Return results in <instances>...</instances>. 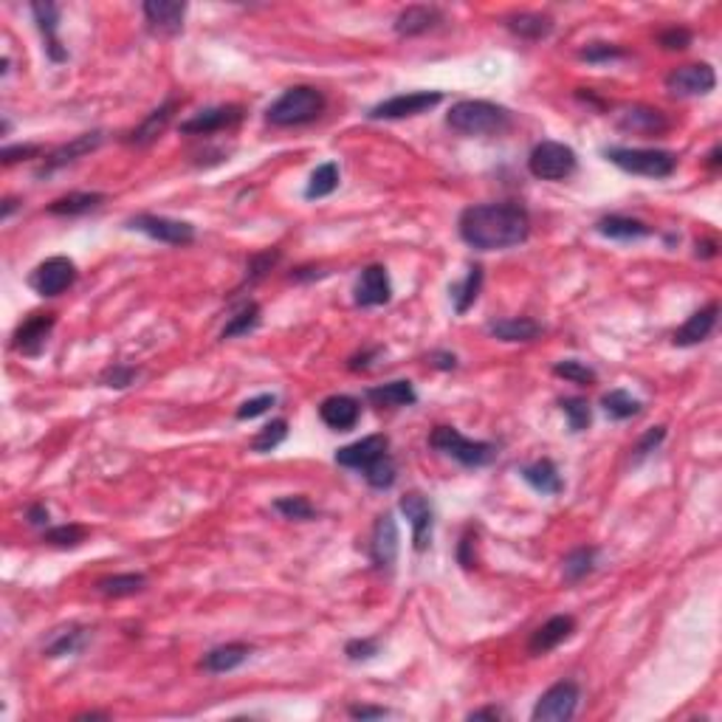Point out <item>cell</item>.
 <instances>
[{
    "instance_id": "1",
    "label": "cell",
    "mask_w": 722,
    "mask_h": 722,
    "mask_svg": "<svg viewBox=\"0 0 722 722\" xmlns=\"http://www.w3.org/2000/svg\"><path fill=\"white\" fill-rule=\"evenodd\" d=\"M460 238L477 251H500L525 243L531 218L519 204H480L463 209L457 220Z\"/></svg>"
},
{
    "instance_id": "2",
    "label": "cell",
    "mask_w": 722,
    "mask_h": 722,
    "mask_svg": "<svg viewBox=\"0 0 722 722\" xmlns=\"http://www.w3.org/2000/svg\"><path fill=\"white\" fill-rule=\"evenodd\" d=\"M449 127L463 133V136H497L511 127V113L494 102H483V99H463L452 105Z\"/></svg>"
},
{
    "instance_id": "3",
    "label": "cell",
    "mask_w": 722,
    "mask_h": 722,
    "mask_svg": "<svg viewBox=\"0 0 722 722\" xmlns=\"http://www.w3.org/2000/svg\"><path fill=\"white\" fill-rule=\"evenodd\" d=\"M325 110V97L322 91L310 88V85H297V88H288L269 110L266 119L274 127H297L313 122L320 113Z\"/></svg>"
},
{
    "instance_id": "4",
    "label": "cell",
    "mask_w": 722,
    "mask_h": 722,
    "mask_svg": "<svg viewBox=\"0 0 722 722\" xmlns=\"http://www.w3.org/2000/svg\"><path fill=\"white\" fill-rule=\"evenodd\" d=\"M432 449L443 452L446 457L457 460L460 466H469V469H480V466H488L491 460L497 457V446L494 443H485V441H469L466 435H460L454 426H438L432 432L429 438Z\"/></svg>"
},
{
    "instance_id": "5",
    "label": "cell",
    "mask_w": 722,
    "mask_h": 722,
    "mask_svg": "<svg viewBox=\"0 0 722 722\" xmlns=\"http://www.w3.org/2000/svg\"><path fill=\"white\" fill-rule=\"evenodd\" d=\"M604 158L621 167L624 172L644 178H669L677 169V156L669 150H638V147H610Z\"/></svg>"
},
{
    "instance_id": "6",
    "label": "cell",
    "mask_w": 722,
    "mask_h": 722,
    "mask_svg": "<svg viewBox=\"0 0 722 722\" xmlns=\"http://www.w3.org/2000/svg\"><path fill=\"white\" fill-rule=\"evenodd\" d=\"M575 167H579V158L573 147L562 141H539L528 156V169L539 181H564L573 176Z\"/></svg>"
},
{
    "instance_id": "7",
    "label": "cell",
    "mask_w": 722,
    "mask_h": 722,
    "mask_svg": "<svg viewBox=\"0 0 722 722\" xmlns=\"http://www.w3.org/2000/svg\"><path fill=\"white\" fill-rule=\"evenodd\" d=\"M582 691L573 680H562L551 686L534 706V722H567L573 719L575 708H579Z\"/></svg>"
},
{
    "instance_id": "8",
    "label": "cell",
    "mask_w": 722,
    "mask_h": 722,
    "mask_svg": "<svg viewBox=\"0 0 722 722\" xmlns=\"http://www.w3.org/2000/svg\"><path fill=\"white\" fill-rule=\"evenodd\" d=\"M127 229L147 235V238H153L158 243H167V246H189L195 240V226L192 223L161 218V215H136V218L127 220Z\"/></svg>"
},
{
    "instance_id": "9",
    "label": "cell",
    "mask_w": 722,
    "mask_h": 722,
    "mask_svg": "<svg viewBox=\"0 0 722 722\" xmlns=\"http://www.w3.org/2000/svg\"><path fill=\"white\" fill-rule=\"evenodd\" d=\"M441 102H443V94H438V91L398 94L387 102H379L375 107H370L367 117L370 119H410V117H421V113L438 107Z\"/></svg>"
},
{
    "instance_id": "10",
    "label": "cell",
    "mask_w": 722,
    "mask_h": 722,
    "mask_svg": "<svg viewBox=\"0 0 722 722\" xmlns=\"http://www.w3.org/2000/svg\"><path fill=\"white\" fill-rule=\"evenodd\" d=\"M74 280H76L74 259H68V257H48L46 263H40L32 271L28 285H32L40 297H56V294H63L68 285H74Z\"/></svg>"
},
{
    "instance_id": "11",
    "label": "cell",
    "mask_w": 722,
    "mask_h": 722,
    "mask_svg": "<svg viewBox=\"0 0 722 722\" xmlns=\"http://www.w3.org/2000/svg\"><path fill=\"white\" fill-rule=\"evenodd\" d=\"M717 88V74L711 66H680L666 76V91L672 97H706Z\"/></svg>"
},
{
    "instance_id": "12",
    "label": "cell",
    "mask_w": 722,
    "mask_h": 722,
    "mask_svg": "<svg viewBox=\"0 0 722 722\" xmlns=\"http://www.w3.org/2000/svg\"><path fill=\"white\" fill-rule=\"evenodd\" d=\"M401 511L412 523L415 551H426V547L432 544V528H435V511H432L429 500L423 494H418V491H410V494L401 497Z\"/></svg>"
},
{
    "instance_id": "13",
    "label": "cell",
    "mask_w": 722,
    "mask_h": 722,
    "mask_svg": "<svg viewBox=\"0 0 722 722\" xmlns=\"http://www.w3.org/2000/svg\"><path fill=\"white\" fill-rule=\"evenodd\" d=\"M56 325V316L54 313H32L25 322H20V328L15 330V351L23 353V356H40L46 341H48V333L54 330Z\"/></svg>"
},
{
    "instance_id": "14",
    "label": "cell",
    "mask_w": 722,
    "mask_h": 722,
    "mask_svg": "<svg viewBox=\"0 0 722 722\" xmlns=\"http://www.w3.org/2000/svg\"><path fill=\"white\" fill-rule=\"evenodd\" d=\"M390 452V438L387 435H370V438H361L351 446H341L336 452V463L344 466V469H359L364 472L370 463H375L379 457H384Z\"/></svg>"
},
{
    "instance_id": "15",
    "label": "cell",
    "mask_w": 722,
    "mask_h": 722,
    "mask_svg": "<svg viewBox=\"0 0 722 722\" xmlns=\"http://www.w3.org/2000/svg\"><path fill=\"white\" fill-rule=\"evenodd\" d=\"M243 119V107L240 105H220V107H209L200 110L198 117H192L189 122L181 125V133L187 136H209L226 127H235Z\"/></svg>"
},
{
    "instance_id": "16",
    "label": "cell",
    "mask_w": 722,
    "mask_h": 722,
    "mask_svg": "<svg viewBox=\"0 0 722 722\" xmlns=\"http://www.w3.org/2000/svg\"><path fill=\"white\" fill-rule=\"evenodd\" d=\"M356 305L359 308H375V305H387L392 297V282L384 266H367L356 282Z\"/></svg>"
},
{
    "instance_id": "17",
    "label": "cell",
    "mask_w": 722,
    "mask_h": 722,
    "mask_svg": "<svg viewBox=\"0 0 722 722\" xmlns=\"http://www.w3.org/2000/svg\"><path fill=\"white\" fill-rule=\"evenodd\" d=\"M370 554L375 567H392L398 559V525L392 514H381L379 523L372 528V542H370Z\"/></svg>"
},
{
    "instance_id": "18",
    "label": "cell",
    "mask_w": 722,
    "mask_h": 722,
    "mask_svg": "<svg viewBox=\"0 0 722 722\" xmlns=\"http://www.w3.org/2000/svg\"><path fill=\"white\" fill-rule=\"evenodd\" d=\"M141 9L150 28L158 35H178L184 28L187 4H178V0H147Z\"/></svg>"
},
{
    "instance_id": "19",
    "label": "cell",
    "mask_w": 722,
    "mask_h": 722,
    "mask_svg": "<svg viewBox=\"0 0 722 722\" xmlns=\"http://www.w3.org/2000/svg\"><path fill=\"white\" fill-rule=\"evenodd\" d=\"M575 632V618L573 615H554L551 621H544L534 635H531V644H528V652L531 655H547L551 649H556L559 644H564L570 635Z\"/></svg>"
},
{
    "instance_id": "20",
    "label": "cell",
    "mask_w": 722,
    "mask_h": 722,
    "mask_svg": "<svg viewBox=\"0 0 722 722\" xmlns=\"http://www.w3.org/2000/svg\"><path fill=\"white\" fill-rule=\"evenodd\" d=\"M618 127L626 133H638V136H660L669 130V119L663 117L657 107L635 105V107H626L618 117Z\"/></svg>"
},
{
    "instance_id": "21",
    "label": "cell",
    "mask_w": 722,
    "mask_h": 722,
    "mask_svg": "<svg viewBox=\"0 0 722 722\" xmlns=\"http://www.w3.org/2000/svg\"><path fill=\"white\" fill-rule=\"evenodd\" d=\"M359 415H361V407H359V401L351 395H330L322 401V407H320V418L336 432L353 429L359 423Z\"/></svg>"
},
{
    "instance_id": "22",
    "label": "cell",
    "mask_w": 722,
    "mask_h": 722,
    "mask_svg": "<svg viewBox=\"0 0 722 722\" xmlns=\"http://www.w3.org/2000/svg\"><path fill=\"white\" fill-rule=\"evenodd\" d=\"M32 15H35V23L46 37V54L51 56L54 63H66L68 60V51L63 48L60 37H56V25H60V6L54 4H35L32 6Z\"/></svg>"
},
{
    "instance_id": "23",
    "label": "cell",
    "mask_w": 722,
    "mask_h": 722,
    "mask_svg": "<svg viewBox=\"0 0 722 722\" xmlns=\"http://www.w3.org/2000/svg\"><path fill=\"white\" fill-rule=\"evenodd\" d=\"M102 133L97 130V133H85V136H76L74 141H68V144H63V147H56L48 158H46V164H43V169H40V176H48V172H54V169H60V167H66V164H71V161H76V158H82V156H88V153H94L99 144H102Z\"/></svg>"
},
{
    "instance_id": "24",
    "label": "cell",
    "mask_w": 722,
    "mask_h": 722,
    "mask_svg": "<svg viewBox=\"0 0 722 722\" xmlns=\"http://www.w3.org/2000/svg\"><path fill=\"white\" fill-rule=\"evenodd\" d=\"M717 316H719V305L717 302L706 305L697 313H691L688 322L680 330H675V344H677V348H691V344L706 341L711 336V330L717 328Z\"/></svg>"
},
{
    "instance_id": "25",
    "label": "cell",
    "mask_w": 722,
    "mask_h": 722,
    "mask_svg": "<svg viewBox=\"0 0 722 722\" xmlns=\"http://www.w3.org/2000/svg\"><path fill=\"white\" fill-rule=\"evenodd\" d=\"M438 23H443L441 9H435V6H407L395 17V32L401 37H418V35L432 32Z\"/></svg>"
},
{
    "instance_id": "26",
    "label": "cell",
    "mask_w": 722,
    "mask_h": 722,
    "mask_svg": "<svg viewBox=\"0 0 722 722\" xmlns=\"http://www.w3.org/2000/svg\"><path fill=\"white\" fill-rule=\"evenodd\" d=\"M595 229L610 240H641V238H649L652 229L644 223V220H635V218H624V215H610V218H601L595 223Z\"/></svg>"
},
{
    "instance_id": "27",
    "label": "cell",
    "mask_w": 722,
    "mask_h": 722,
    "mask_svg": "<svg viewBox=\"0 0 722 722\" xmlns=\"http://www.w3.org/2000/svg\"><path fill=\"white\" fill-rule=\"evenodd\" d=\"M251 649L246 644H223V646H215L207 657H204V666L207 672L212 675H223V672H232L238 666H243V663L249 660Z\"/></svg>"
},
{
    "instance_id": "28",
    "label": "cell",
    "mask_w": 722,
    "mask_h": 722,
    "mask_svg": "<svg viewBox=\"0 0 722 722\" xmlns=\"http://www.w3.org/2000/svg\"><path fill=\"white\" fill-rule=\"evenodd\" d=\"M519 474H523V480L534 491H539V494H559V491L564 488L562 474H559V469L551 463V460H536V463L525 466Z\"/></svg>"
},
{
    "instance_id": "29",
    "label": "cell",
    "mask_w": 722,
    "mask_h": 722,
    "mask_svg": "<svg viewBox=\"0 0 722 722\" xmlns=\"http://www.w3.org/2000/svg\"><path fill=\"white\" fill-rule=\"evenodd\" d=\"M367 398L375 403V407H390V410L412 407V403L418 401V395H415L410 381H390V384H381V387H372V390H367Z\"/></svg>"
},
{
    "instance_id": "30",
    "label": "cell",
    "mask_w": 722,
    "mask_h": 722,
    "mask_svg": "<svg viewBox=\"0 0 722 722\" xmlns=\"http://www.w3.org/2000/svg\"><path fill=\"white\" fill-rule=\"evenodd\" d=\"M105 204V195L102 192H71L66 198H56L54 204L48 207L51 215H60V218H76V215H85V212H94Z\"/></svg>"
},
{
    "instance_id": "31",
    "label": "cell",
    "mask_w": 722,
    "mask_h": 722,
    "mask_svg": "<svg viewBox=\"0 0 722 722\" xmlns=\"http://www.w3.org/2000/svg\"><path fill=\"white\" fill-rule=\"evenodd\" d=\"M505 23L516 37H525V40H542L554 32V20L539 12H519V15H511Z\"/></svg>"
},
{
    "instance_id": "32",
    "label": "cell",
    "mask_w": 722,
    "mask_h": 722,
    "mask_svg": "<svg viewBox=\"0 0 722 722\" xmlns=\"http://www.w3.org/2000/svg\"><path fill=\"white\" fill-rule=\"evenodd\" d=\"M488 333L500 341H534L542 333V328L534 320H528V316H519V320L488 322Z\"/></svg>"
},
{
    "instance_id": "33",
    "label": "cell",
    "mask_w": 722,
    "mask_h": 722,
    "mask_svg": "<svg viewBox=\"0 0 722 722\" xmlns=\"http://www.w3.org/2000/svg\"><path fill=\"white\" fill-rule=\"evenodd\" d=\"M178 107V102L176 99H169V102H164L158 110H153L147 119H144L133 133H130V141L133 144H138V147H144V144H150L158 133H164V127L169 125V119H172V110Z\"/></svg>"
},
{
    "instance_id": "34",
    "label": "cell",
    "mask_w": 722,
    "mask_h": 722,
    "mask_svg": "<svg viewBox=\"0 0 722 722\" xmlns=\"http://www.w3.org/2000/svg\"><path fill=\"white\" fill-rule=\"evenodd\" d=\"M147 579L141 573H122V575H107L97 585V590L107 598H125V595H136L144 590Z\"/></svg>"
},
{
    "instance_id": "35",
    "label": "cell",
    "mask_w": 722,
    "mask_h": 722,
    "mask_svg": "<svg viewBox=\"0 0 722 722\" xmlns=\"http://www.w3.org/2000/svg\"><path fill=\"white\" fill-rule=\"evenodd\" d=\"M480 285H483V266H472L469 277L463 282L452 285V300H454V310L463 316L480 297Z\"/></svg>"
},
{
    "instance_id": "36",
    "label": "cell",
    "mask_w": 722,
    "mask_h": 722,
    "mask_svg": "<svg viewBox=\"0 0 722 722\" xmlns=\"http://www.w3.org/2000/svg\"><path fill=\"white\" fill-rule=\"evenodd\" d=\"M339 187V167L333 161L328 164H320L313 172H310V181H308V189H305V198L308 200H316V198H328L333 195Z\"/></svg>"
},
{
    "instance_id": "37",
    "label": "cell",
    "mask_w": 722,
    "mask_h": 722,
    "mask_svg": "<svg viewBox=\"0 0 722 722\" xmlns=\"http://www.w3.org/2000/svg\"><path fill=\"white\" fill-rule=\"evenodd\" d=\"M601 407L613 421H626V418H635L641 412V401L632 398L626 390H613L601 398Z\"/></svg>"
},
{
    "instance_id": "38",
    "label": "cell",
    "mask_w": 722,
    "mask_h": 722,
    "mask_svg": "<svg viewBox=\"0 0 722 722\" xmlns=\"http://www.w3.org/2000/svg\"><path fill=\"white\" fill-rule=\"evenodd\" d=\"M595 559H598L595 547H575L573 554L564 556V582H570V585L582 582L587 573H593Z\"/></svg>"
},
{
    "instance_id": "39",
    "label": "cell",
    "mask_w": 722,
    "mask_h": 722,
    "mask_svg": "<svg viewBox=\"0 0 722 722\" xmlns=\"http://www.w3.org/2000/svg\"><path fill=\"white\" fill-rule=\"evenodd\" d=\"M257 325H259V305H257V302H243V305L235 310L232 320L226 322V328H223L220 336H223V339L249 336Z\"/></svg>"
},
{
    "instance_id": "40",
    "label": "cell",
    "mask_w": 722,
    "mask_h": 722,
    "mask_svg": "<svg viewBox=\"0 0 722 722\" xmlns=\"http://www.w3.org/2000/svg\"><path fill=\"white\" fill-rule=\"evenodd\" d=\"M285 438H288V421L285 418H277V421L266 423L263 429L257 432L254 441H251V452H257V454L274 452Z\"/></svg>"
},
{
    "instance_id": "41",
    "label": "cell",
    "mask_w": 722,
    "mask_h": 722,
    "mask_svg": "<svg viewBox=\"0 0 722 722\" xmlns=\"http://www.w3.org/2000/svg\"><path fill=\"white\" fill-rule=\"evenodd\" d=\"M395 474H398V469H395V460L390 457V452L364 469V480H367L372 488H390V485L395 483Z\"/></svg>"
},
{
    "instance_id": "42",
    "label": "cell",
    "mask_w": 722,
    "mask_h": 722,
    "mask_svg": "<svg viewBox=\"0 0 722 722\" xmlns=\"http://www.w3.org/2000/svg\"><path fill=\"white\" fill-rule=\"evenodd\" d=\"M85 641H88V632H85V629H68V632H60V635H56V641L48 644L46 655H48V657L76 655V652L85 646Z\"/></svg>"
},
{
    "instance_id": "43",
    "label": "cell",
    "mask_w": 722,
    "mask_h": 722,
    "mask_svg": "<svg viewBox=\"0 0 722 722\" xmlns=\"http://www.w3.org/2000/svg\"><path fill=\"white\" fill-rule=\"evenodd\" d=\"M554 372L559 375V379L564 381H573V384H595V370L587 367L585 361H575V359H567V361H559L554 367Z\"/></svg>"
},
{
    "instance_id": "44",
    "label": "cell",
    "mask_w": 722,
    "mask_h": 722,
    "mask_svg": "<svg viewBox=\"0 0 722 722\" xmlns=\"http://www.w3.org/2000/svg\"><path fill=\"white\" fill-rule=\"evenodd\" d=\"M562 412L567 415L570 432H585L593 421L590 415V403L585 398H564L562 401Z\"/></svg>"
},
{
    "instance_id": "45",
    "label": "cell",
    "mask_w": 722,
    "mask_h": 722,
    "mask_svg": "<svg viewBox=\"0 0 722 722\" xmlns=\"http://www.w3.org/2000/svg\"><path fill=\"white\" fill-rule=\"evenodd\" d=\"M274 511L282 514L285 519H297V523H308V519L316 516L313 505L305 497H280L274 500Z\"/></svg>"
},
{
    "instance_id": "46",
    "label": "cell",
    "mask_w": 722,
    "mask_h": 722,
    "mask_svg": "<svg viewBox=\"0 0 722 722\" xmlns=\"http://www.w3.org/2000/svg\"><path fill=\"white\" fill-rule=\"evenodd\" d=\"M85 536H88V531H85L82 525H60V528H51L43 534V542L54 544V547H79L85 542Z\"/></svg>"
},
{
    "instance_id": "47",
    "label": "cell",
    "mask_w": 722,
    "mask_h": 722,
    "mask_svg": "<svg viewBox=\"0 0 722 722\" xmlns=\"http://www.w3.org/2000/svg\"><path fill=\"white\" fill-rule=\"evenodd\" d=\"M579 56L587 63H610V60H621V56H626V51L618 46H610V43H593V46L582 48Z\"/></svg>"
},
{
    "instance_id": "48",
    "label": "cell",
    "mask_w": 722,
    "mask_h": 722,
    "mask_svg": "<svg viewBox=\"0 0 722 722\" xmlns=\"http://www.w3.org/2000/svg\"><path fill=\"white\" fill-rule=\"evenodd\" d=\"M136 375H138V370L130 367V364H113V367H107V370L102 372V384H105V387L125 390V387H130V384L136 381Z\"/></svg>"
},
{
    "instance_id": "49",
    "label": "cell",
    "mask_w": 722,
    "mask_h": 722,
    "mask_svg": "<svg viewBox=\"0 0 722 722\" xmlns=\"http://www.w3.org/2000/svg\"><path fill=\"white\" fill-rule=\"evenodd\" d=\"M379 641L375 638H356L351 641L348 646H344V655H348L353 663H361V660H372L375 655H379Z\"/></svg>"
},
{
    "instance_id": "50",
    "label": "cell",
    "mask_w": 722,
    "mask_h": 722,
    "mask_svg": "<svg viewBox=\"0 0 722 722\" xmlns=\"http://www.w3.org/2000/svg\"><path fill=\"white\" fill-rule=\"evenodd\" d=\"M274 403H277V398H274V395H257V398H251V401L240 403L238 418H240V421H251V418H257V415L269 412V410L274 407Z\"/></svg>"
},
{
    "instance_id": "51",
    "label": "cell",
    "mask_w": 722,
    "mask_h": 722,
    "mask_svg": "<svg viewBox=\"0 0 722 722\" xmlns=\"http://www.w3.org/2000/svg\"><path fill=\"white\" fill-rule=\"evenodd\" d=\"M280 259V251H266V254H257L251 257V266H249V280L257 282L259 277H266V271H271Z\"/></svg>"
},
{
    "instance_id": "52",
    "label": "cell",
    "mask_w": 722,
    "mask_h": 722,
    "mask_svg": "<svg viewBox=\"0 0 722 722\" xmlns=\"http://www.w3.org/2000/svg\"><path fill=\"white\" fill-rule=\"evenodd\" d=\"M688 43H691V32H688V28H683V25L680 28L677 25L675 28H666V32L660 35V46L666 48V51H683Z\"/></svg>"
},
{
    "instance_id": "53",
    "label": "cell",
    "mask_w": 722,
    "mask_h": 722,
    "mask_svg": "<svg viewBox=\"0 0 722 722\" xmlns=\"http://www.w3.org/2000/svg\"><path fill=\"white\" fill-rule=\"evenodd\" d=\"M663 438H666V429L663 426H655V429H649L646 435L641 438V443L635 446V460H644L646 454H652L660 443H663Z\"/></svg>"
},
{
    "instance_id": "54",
    "label": "cell",
    "mask_w": 722,
    "mask_h": 722,
    "mask_svg": "<svg viewBox=\"0 0 722 722\" xmlns=\"http://www.w3.org/2000/svg\"><path fill=\"white\" fill-rule=\"evenodd\" d=\"M37 153H40L37 144H17V147H6V150H4V164H15V161L35 158Z\"/></svg>"
},
{
    "instance_id": "55",
    "label": "cell",
    "mask_w": 722,
    "mask_h": 722,
    "mask_svg": "<svg viewBox=\"0 0 722 722\" xmlns=\"http://www.w3.org/2000/svg\"><path fill=\"white\" fill-rule=\"evenodd\" d=\"M351 717L353 719H381V717H390V711L387 708H375V706H353Z\"/></svg>"
},
{
    "instance_id": "56",
    "label": "cell",
    "mask_w": 722,
    "mask_h": 722,
    "mask_svg": "<svg viewBox=\"0 0 722 722\" xmlns=\"http://www.w3.org/2000/svg\"><path fill=\"white\" fill-rule=\"evenodd\" d=\"M25 519H28V523H32V525H37V528H40V525H48V508L37 503V505H32V508L25 511Z\"/></svg>"
},
{
    "instance_id": "57",
    "label": "cell",
    "mask_w": 722,
    "mask_h": 722,
    "mask_svg": "<svg viewBox=\"0 0 722 722\" xmlns=\"http://www.w3.org/2000/svg\"><path fill=\"white\" fill-rule=\"evenodd\" d=\"M505 714L500 708H480V711H472L469 719H503Z\"/></svg>"
},
{
    "instance_id": "58",
    "label": "cell",
    "mask_w": 722,
    "mask_h": 722,
    "mask_svg": "<svg viewBox=\"0 0 722 722\" xmlns=\"http://www.w3.org/2000/svg\"><path fill=\"white\" fill-rule=\"evenodd\" d=\"M432 359H435V364H438L441 370H452V367L457 364V359H454V356H449V353H435Z\"/></svg>"
},
{
    "instance_id": "59",
    "label": "cell",
    "mask_w": 722,
    "mask_h": 722,
    "mask_svg": "<svg viewBox=\"0 0 722 722\" xmlns=\"http://www.w3.org/2000/svg\"><path fill=\"white\" fill-rule=\"evenodd\" d=\"M708 164H711V167H719V147H714V150H711V156H708Z\"/></svg>"
},
{
    "instance_id": "60",
    "label": "cell",
    "mask_w": 722,
    "mask_h": 722,
    "mask_svg": "<svg viewBox=\"0 0 722 722\" xmlns=\"http://www.w3.org/2000/svg\"><path fill=\"white\" fill-rule=\"evenodd\" d=\"M12 212H15V200L9 198V200H6V207H4V218H9Z\"/></svg>"
}]
</instances>
